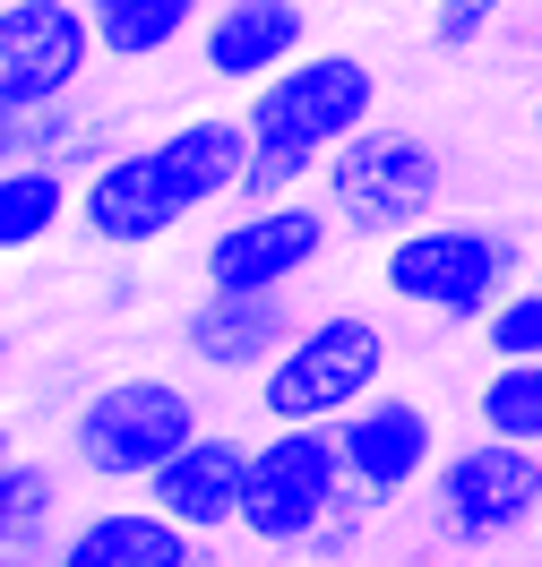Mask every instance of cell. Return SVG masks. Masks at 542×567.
I'll use <instances>...</instances> for the list:
<instances>
[{"label": "cell", "instance_id": "cell-1", "mask_svg": "<svg viewBox=\"0 0 542 567\" xmlns=\"http://www.w3.org/2000/svg\"><path fill=\"white\" fill-rule=\"evenodd\" d=\"M242 164H250L242 112H190L155 138H130L112 164H95L78 181V233L95 249L139 258V249L173 241L216 198H242Z\"/></svg>", "mask_w": 542, "mask_h": 567}, {"label": "cell", "instance_id": "cell-2", "mask_svg": "<svg viewBox=\"0 0 542 567\" xmlns=\"http://www.w3.org/2000/svg\"><path fill=\"white\" fill-rule=\"evenodd\" d=\"M379 121V78L361 52H301L285 78H267L242 95V130H250V164H242V207L267 198H301L327 173L336 146H354Z\"/></svg>", "mask_w": 542, "mask_h": 567}, {"label": "cell", "instance_id": "cell-3", "mask_svg": "<svg viewBox=\"0 0 542 567\" xmlns=\"http://www.w3.org/2000/svg\"><path fill=\"white\" fill-rule=\"evenodd\" d=\"M534 276V249L500 215H431L379 249V292L439 327H482L491 301Z\"/></svg>", "mask_w": 542, "mask_h": 567}, {"label": "cell", "instance_id": "cell-4", "mask_svg": "<svg viewBox=\"0 0 542 567\" xmlns=\"http://www.w3.org/2000/svg\"><path fill=\"white\" fill-rule=\"evenodd\" d=\"M198 430H207V413H198V395L181 388V379L130 370V379H104V388L78 395L61 439H70V464L86 482H104V491H146Z\"/></svg>", "mask_w": 542, "mask_h": 567}, {"label": "cell", "instance_id": "cell-5", "mask_svg": "<svg viewBox=\"0 0 542 567\" xmlns=\"http://www.w3.org/2000/svg\"><path fill=\"white\" fill-rule=\"evenodd\" d=\"M319 198H327V215H336V233L388 249L397 233H413V224H431V215H439V198H448V164H439L431 138H413V130H397V121H370L354 146L327 155Z\"/></svg>", "mask_w": 542, "mask_h": 567}, {"label": "cell", "instance_id": "cell-6", "mask_svg": "<svg viewBox=\"0 0 542 567\" xmlns=\"http://www.w3.org/2000/svg\"><path fill=\"white\" fill-rule=\"evenodd\" d=\"M388 327L370 319V310H319V319H301L285 353L258 370V413L267 422H345L354 404L388 388Z\"/></svg>", "mask_w": 542, "mask_h": 567}, {"label": "cell", "instance_id": "cell-7", "mask_svg": "<svg viewBox=\"0 0 542 567\" xmlns=\"http://www.w3.org/2000/svg\"><path fill=\"white\" fill-rule=\"evenodd\" d=\"M431 542L448 550H500L525 525H542V447H508L473 430L466 447H448L431 473Z\"/></svg>", "mask_w": 542, "mask_h": 567}, {"label": "cell", "instance_id": "cell-8", "mask_svg": "<svg viewBox=\"0 0 542 567\" xmlns=\"http://www.w3.org/2000/svg\"><path fill=\"white\" fill-rule=\"evenodd\" d=\"M345 498H354V482H345L336 422H276L258 439L242 533H250L258 550H310V533H319Z\"/></svg>", "mask_w": 542, "mask_h": 567}, {"label": "cell", "instance_id": "cell-9", "mask_svg": "<svg viewBox=\"0 0 542 567\" xmlns=\"http://www.w3.org/2000/svg\"><path fill=\"white\" fill-rule=\"evenodd\" d=\"M327 241H336V215H327L319 189L267 198V207L224 215L198 241V276H207V292H293L327 258Z\"/></svg>", "mask_w": 542, "mask_h": 567}, {"label": "cell", "instance_id": "cell-10", "mask_svg": "<svg viewBox=\"0 0 542 567\" xmlns=\"http://www.w3.org/2000/svg\"><path fill=\"white\" fill-rule=\"evenodd\" d=\"M104 61L86 0H9L0 9V121L78 104L86 70Z\"/></svg>", "mask_w": 542, "mask_h": 567}, {"label": "cell", "instance_id": "cell-11", "mask_svg": "<svg viewBox=\"0 0 542 567\" xmlns=\"http://www.w3.org/2000/svg\"><path fill=\"white\" fill-rule=\"evenodd\" d=\"M336 447H345V482H354L379 516L405 507L413 491H431L439 456H448V447H439L431 404L405 395V388H379L370 404H354V413L336 422Z\"/></svg>", "mask_w": 542, "mask_h": 567}, {"label": "cell", "instance_id": "cell-12", "mask_svg": "<svg viewBox=\"0 0 542 567\" xmlns=\"http://www.w3.org/2000/svg\"><path fill=\"white\" fill-rule=\"evenodd\" d=\"M190 52H198V78H216V86H267L301 52H319L310 43V0H216Z\"/></svg>", "mask_w": 542, "mask_h": 567}, {"label": "cell", "instance_id": "cell-13", "mask_svg": "<svg viewBox=\"0 0 542 567\" xmlns=\"http://www.w3.org/2000/svg\"><path fill=\"white\" fill-rule=\"evenodd\" d=\"M250 464H258V439H242V430H198V439L146 482V507H164V516H173L181 533H198V542L242 533Z\"/></svg>", "mask_w": 542, "mask_h": 567}, {"label": "cell", "instance_id": "cell-14", "mask_svg": "<svg viewBox=\"0 0 542 567\" xmlns=\"http://www.w3.org/2000/svg\"><path fill=\"white\" fill-rule=\"evenodd\" d=\"M293 336H301L293 292H198L181 310V353L216 379H258Z\"/></svg>", "mask_w": 542, "mask_h": 567}, {"label": "cell", "instance_id": "cell-15", "mask_svg": "<svg viewBox=\"0 0 542 567\" xmlns=\"http://www.w3.org/2000/svg\"><path fill=\"white\" fill-rule=\"evenodd\" d=\"M198 533H181L164 507H95V516H78L70 542L52 550V567H198Z\"/></svg>", "mask_w": 542, "mask_h": 567}, {"label": "cell", "instance_id": "cell-16", "mask_svg": "<svg viewBox=\"0 0 542 567\" xmlns=\"http://www.w3.org/2000/svg\"><path fill=\"white\" fill-rule=\"evenodd\" d=\"M207 9H216V0H86L95 43H104L112 70H146V61H164L181 43H198Z\"/></svg>", "mask_w": 542, "mask_h": 567}, {"label": "cell", "instance_id": "cell-17", "mask_svg": "<svg viewBox=\"0 0 542 567\" xmlns=\"http://www.w3.org/2000/svg\"><path fill=\"white\" fill-rule=\"evenodd\" d=\"M61 542H70V525H61L52 464L9 456V473H0V567H52Z\"/></svg>", "mask_w": 542, "mask_h": 567}, {"label": "cell", "instance_id": "cell-18", "mask_svg": "<svg viewBox=\"0 0 542 567\" xmlns=\"http://www.w3.org/2000/svg\"><path fill=\"white\" fill-rule=\"evenodd\" d=\"M121 146H112V121L78 104H52V112H27V121H0V164H61V173H95L112 164Z\"/></svg>", "mask_w": 542, "mask_h": 567}, {"label": "cell", "instance_id": "cell-19", "mask_svg": "<svg viewBox=\"0 0 542 567\" xmlns=\"http://www.w3.org/2000/svg\"><path fill=\"white\" fill-rule=\"evenodd\" d=\"M61 224H78V173L61 164H0V249L27 258Z\"/></svg>", "mask_w": 542, "mask_h": 567}, {"label": "cell", "instance_id": "cell-20", "mask_svg": "<svg viewBox=\"0 0 542 567\" xmlns=\"http://www.w3.org/2000/svg\"><path fill=\"white\" fill-rule=\"evenodd\" d=\"M473 430L508 447H542V361H491L473 379Z\"/></svg>", "mask_w": 542, "mask_h": 567}, {"label": "cell", "instance_id": "cell-21", "mask_svg": "<svg viewBox=\"0 0 542 567\" xmlns=\"http://www.w3.org/2000/svg\"><path fill=\"white\" fill-rule=\"evenodd\" d=\"M473 344H482L491 361H542V284L525 276L517 292H500L491 319L473 327Z\"/></svg>", "mask_w": 542, "mask_h": 567}, {"label": "cell", "instance_id": "cell-22", "mask_svg": "<svg viewBox=\"0 0 542 567\" xmlns=\"http://www.w3.org/2000/svg\"><path fill=\"white\" fill-rule=\"evenodd\" d=\"M508 9H517V0H431V43L439 52H473Z\"/></svg>", "mask_w": 542, "mask_h": 567}, {"label": "cell", "instance_id": "cell-23", "mask_svg": "<svg viewBox=\"0 0 542 567\" xmlns=\"http://www.w3.org/2000/svg\"><path fill=\"white\" fill-rule=\"evenodd\" d=\"M370 525H379V507H370V498L354 491V498H345V507H336V516H327L319 533H310V559H354Z\"/></svg>", "mask_w": 542, "mask_h": 567}, {"label": "cell", "instance_id": "cell-24", "mask_svg": "<svg viewBox=\"0 0 542 567\" xmlns=\"http://www.w3.org/2000/svg\"><path fill=\"white\" fill-rule=\"evenodd\" d=\"M534 138H542V95H534Z\"/></svg>", "mask_w": 542, "mask_h": 567}, {"label": "cell", "instance_id": "cell-25", "mask_svg": "<svg viewBox=\"0 0 542 567\" xmlns=\"http://www.w3.org/2000/svg\"><path fill=\"white\" fill-rule=\"evenodd\" d=\"M534 284H542V241H534Z\"/></svg>", "mask_w": 542, "mask_h": 567}, {"label": "cell", "instance_id": "cell-26", "mask_svg": "<svg viewBox=\"0 0 542 567\" xmlns=\"http://www.w3.org/2000/svg\"><path fill=\"white\" fill-rule=\"evenodd\" d=\"M198 567H216V550H198Z\"/></svg>", "mask_w": 542, "mask_h": 567}]
</instances>
